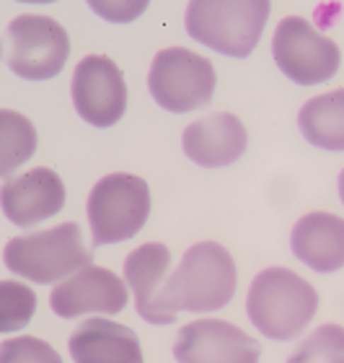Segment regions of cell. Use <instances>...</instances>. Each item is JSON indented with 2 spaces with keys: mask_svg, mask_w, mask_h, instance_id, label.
I'll return each mask as SVG.
<instances>
[{
  "mask_svg": "<svg viewBox=\"0 0 344 363\" xmlns=\"http://www.w3.org/2000/svg\"><path fill=\"white\" fill-rule=\"evenodd\" d=\"M239 286V272L231 252L217 242H200L189 247L181 257L179 267L158 291V309L168 322H176L179 311H205L223 309L231 303Z\"/></svg>",
  "mask_w": 344,
  "mask_h": 363,
  "instance_id": "6da1fadb",
  "label": "cell"
},
{
  "mask_svg": "<svg viewBox=\"0 0 344 363\" xmlns=\"http://www.w3.org/2000/svg\"><path fill=\"white\" fill-rule=\"evenodd\" d=\"M316 309V288L287 267H267L248 286L246 314L270 340H295L311 325Z\"/></svg>",
  "mask_w": 344,
  "mask_h": 363,
  "instance_id": "7a4b0ae2",
  "label": "cell"
},
{
  "mask_svg": "<svg viewBox=\"0 0 344 363\" xmlns=\"http://www.w3.org/2000/svg\"><path fill=\"white\" fill-rule=\"evenodd\" d=\"M272 6L267 0H195L184 26L200 45L228 57H248L259 45Z\"/></svg>",
  "mask_w": 344,
  "mask_h": 363,
  "instance_id": "3957f363",
  "label": "cell"
},
{
  "mask_svg": "<svg viewBox=\"0 0 344 363\" xmlns=\"http://www.w3.org/2000/svg\"><path fill=\"white\" fill-rule=\"evenodd\" d=\"M6 267L31 283H62L91 265L93 252L83 244L78 223L47 228L39 234L16 236L3 250Z\"/></svg>",
  "mask_w": 344,
  "mask_h": 363,
  "instance_id": "277c9868",
  "label": "cell"
},
{
  "mask_svg": "<svg viewBox=\"0 0 344 363\" xmlns=\"http://www.w3.org/2000/svg\"><path fill=\"white\" fill-rule=\"evenodd\" d=\"M70 55L68 31L60 21L39 13H21L6 26L3 60L26 81H50L62 73Z\"/></svg>",
  "mask_w": 344,
  "mask_h": 363,
  "instance_id": "5b68a950",
  "label": "cell"
},
{
  "mask_svg": "<svg viewBox=\"0 0 344 363\" xmlns=\"http://www.w3.org/2000/svg\"><path fill=\"white\" fill-rule=\"evenodd\" d=\"M86 213L93 247L127 242L148 220L150 189L135 174H109L93 184Z\"/></svg>",
  "mask_w": 344,
  "mask_h": 363,
  "instance_id": "8992f818",
  "label": "cell"
},
{
  "mask_svg": "<svg viewBox=\"0 0 344 363\" xmlns=\"http://www.w3.org/2000/svg\"><path fill=\"white\" fill-rule=\"evenodd\" d=\"M148 89L166 112H195L215 94V68L187 47H166L153 57Z\"/></svg>",
  "mask_w": 344,
  "mask_h": 363,
  "instance_id": "52a82bcc",
  "label": "cell"
},
{
  "mask_svg": "<svg viewBox=\"0 0 344 363\" xmlns=\"http://www.w3.org/2000/svg\"><path fill=\"white\" fill-rule=\"evenodd\" d=\"M277 68L298 86H316L337 76L342 52L334 39L323 37L314 23L300 16H285L272 37Z\"/></svg>",
  "mask_w": 344,
  "mask_h": 363,
  "instance_id": "ba28073f",
  "label": "cell"
},
{
  "mask_svg": "<svg viewBox=\"0 0 344 363\" xmlns=\"http://www.w3.org/2000/svg\"><path fill=\"white\" fill-rule=\"evenodd\" d=\"M70 94L75 112L93 128H112L127 109L125 76L106 55H88L75 65Z\"/></svg>",
  "mask_w": 344,
  "mask_h": 363,
  "instance_id": "9c48e42d",
  "label": "cell"
},
{
  "mask_svg": "<svg viewBox=\"0 0 344 363\" xmlns=\"http://www.w3.org/2000/svg\"><path fill=\"white\" fill-rule=\"evenodd\" d=\"M259 342L225 319L189 322L173 342L176 363H259Z\"/></svg>",
  "mask_w": 344,
  "mask_h": 363,
  "instance_id": "30bf717a",
  "label": "cell"
},
{
  "mask_svg": "<svg viewBox=\"0 0 344 363\" xmlns=\"http://www.w3.org/2000/svg\"><path fill=\"white\" fill-rule=\"evenodd\" d=\"M127 280L96 265L83 267L68 280L57 283L50 296V306L62 319H78L91 311L114 317L127 306Z\"/></svg>",
  "mask_w": 344,
  "mask_h": 363,
  "instance_id": "8fae6325",
  "label": "cell"
},
{
  "mask_svg": "<svg viewBox=\"0 0 344 363\" xmlns=\"http://www.w3.org/2000/svg\"><path fill=\"white\" fill-rule=\"evenodd\" d=\"M3 213L13 226L29 228L57 216L65 205V184L52 169L37 167L21 177L6 179L0 189Z\"/></svg>",
  "mask_w": 344,
  "mask_h": 363,
  "instance_id": "7c38bea8",
  "label": "cell"
},
{
  "mask_svg": "<svg viewBox=\"0 0 344 363\" xmlns=\"http://www.w3.org/2000/svg\"><path fill=\"white\" fill-rule=\"evenodd\" d=\"M248 143L246 128L236 114L217 112L192 122L181 133V148L189 161L205 169H220L243 156Z\"/></svg>",
  "mask_w": 344,
  "mask_h": 363,
  "instance_id": "4fadbf2b",
  "label": "cell"
},
{
  "mask_svg": "<svg viewBox=\"0 0 344 363\" xmlns=\"http://www.w3.org/2000/svg\"><path fill=\"white\" fill-rule=\"evenodd\" d=\"M75 363H142L137 335L130 327L109 319H86L68 340Z\"/></svg>",
  "mask_w": 344,
  "mask_h": 363,
  "instance_id": "5bb4252c",
  "label": "cell"
},
{
  "mask_svg": "<svg viewBox=\"0 0 344 363\" xmlns=\"http://www.w3.org/2000/svg\"><path fill=\"white\" fill-rule=\"evenodd\" d=\"M292 255L316 272L344 267V218L334 213H308L292 226Z\"/></svg>",
  "mask_w": 344,
  "mask_h": 363,
  "instance_id": "9a60e30c",
  "label": "cell"
},
{
  "mask_svg": "<svg viewBox=\"0 0 344 363\" xmlns=\"http://www.w3.org/2000/svg\"><path fill=\"white\" fill-rule=\"evenodd\" d=\"M168 267H171V255L166 250V244L158 242L142 244L125 259V280L135 296L137 314L150 325H171L156 301Z\"/></svg>",
  "mask_w": 344,
  "mask_h": 363,
  "instance_id": "2e32d148",
  "label": "cell"
},
{
  "mask_svg": "<svg viewBox=\"0 0 344 363\" xmlns=\"http://www.w3.org/2000/svg\"><path fill=\"white\" fill-rule=\"evenodd\" d=\"M298 128L316 148L344 151V89L308 99L298 114Z\"/></svg>",
  "mask_w": 344,
  "mask_h": 363,
  "instance_id": "e0dca14e",
  "label": "cell"
},
{
  "mask_svg": "<svg viewBox=\"0 0 344 363\" xmlns=\"http://www.w3.org/2000/svg\"><path fill=\"white\" fill-rule=\"evenodd\" d=\"M37 148V130L23 114L0 109V174L11 179V172L31 159Z\"/></svg>",
  "mask_w": 344,
  "mask_h": 363,
  "instance_id": "ac0fdd59",
  "label": "cell"
},
{
  "mask_svg": "<svg viewBox=\"0 0 344 363\" xmlns=\"http://www.w3.org/2000/svg\"><path fill=\"white\" fill-rule=\"evenodd\" d=\"M287 363H344V327L321 325L314 330Z\"/></svg>",
  "mask_w": 344,
  "mask_h": 363,
  "instance_id": "d6986e66",
  "label": "cell"
},
{
  "mask_svg": "<svg viewBox=\"0 0 344 363\" xmlns=\"http://www.w3.org/2000/svg\"><path fill=\"white\" fill-rule=\"evenodd\" d=\"M34 309H37V296L29 286L16 280L0 283V333H13L29 325Z\"/></svg>",
  "mask_w": 344,
  "mask_h": 363,
  "instance_id": "ffe728a7",
  "label": "cell"
},
{
  "mask_svg": "<svg viewBox=\"0 0 344 363\" xmlns=\"http://www.w3.org/2000/svg\"><path fill=\"white\" fill-rule=\"evenodd\" d=\"M0 363H62V358L50 342L31 337V335H21V337H11L3 342Z\"/></svg>",
  "mask_w": 344,
  "mask_h": 363,
  "instance_id": "44dd1931",
  "label": "cell"
},
{
  "mask_svg": "<svg viewBox=\"0 0 344 363\" xmlns=\"http://www.w3.org/2000/svg\"><path fill=\"white\" fill-rule=\"evenodd\" d=\"M339 197H342V203H344V169H342V174H339Z\"/></svg>",
  "mask_w": 344,
  "mask_h": 363,
  "instance_id": "7402d4cb",
  "label": "cell"
}]
</instances>
